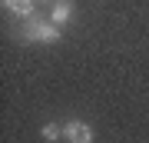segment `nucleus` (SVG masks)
Here are the masks:
<instances>
[{
    "mask_svg": "<svg viewBox=\"0 0 149 143\" xmlns=\"http://www.w3.org/2000/svg\"><path fill=\"white\" fill-rule=\"evenodd\" d=\"M23 37H27V40H37V43H56L60 37H63V27H56V23H40V20H33V23H27Z\"/></svg>",
    "mask_w": 149,
    "mask_h": 143,
    "instance_id": "1",
    "label": "nucleus"
},
{
    "mask_svg": "<svg viewBox=\"0 0 149 143\" xmlns=\"http://www.w3.org/2000/svg\"><path fill=\"white\" fill-rule=\"evenodd\" d=\"M63 140L66 143H93V127L83 120H70V123H63Z\"/></svg>",
    "mask_w": 149,
    "mask_h": 143,
    "instance_id": "2",
    "label": "nucleus"
},
{
    "mask_svg": "<svg viewBox=\"0 0 149 143\" xmlns=\"http://www.w3.org/2000/svg\"><path fill=\"white\" fill-rule=\"evenodd\" d=\"M33 4H37V0H3V7L13 10L17 17H30L33 13Z\"/></svg>",
    "mask_w": 149,
    "mask_h": 143,
    "instance_id": "3",
    "label": "nucleus"
},
{
    "mask_svg": "<svg viewBox=\"0 0 149 143\" xmlns=\"http://www.w3.org/2000/svg\"><path fill=\"white\" fill-rule=\"evenodd\" d=\"M70 17H73V4H70V0H60V4L53 7V23H56V27H63Z\"/></svg>",
    "mask_w": 149,
    "mask_h": 143,
    "instance_id": "4",
    "label": "nucleus"
},
{
    "mask_svg": "<svg viewBox=\"0 0 149 143\" xmlns=\"http://www.w3.org/2000/svg\"><path fill=\"white\" fill-rule=\"evenodd\" d=\"M40 133H43V140H50V143H53V140H60V137H63V127H56V123H47Z\"/></svg>",
    "mask_w": 149,
    "mask_h": 143,
    "instance_id": "5",
    "label": "nucleus"
}]
</instances>
